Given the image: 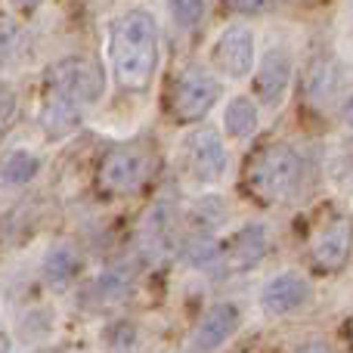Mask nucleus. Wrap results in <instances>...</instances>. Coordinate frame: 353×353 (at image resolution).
Here are the masks:
<instances>
[{
    "label": "nucleus",
    "instance_id": "f257e3e1",
    "mask_svg": "<svg viewBox=\"0 0 353 353\" xmlns=\"http://www.w3.org/2000/svg\"><path fill=\"white\" fill-rule=\"evenodd\" d=\"M109 56H112V74L128 93L149 90L155 72H159V22L149 10L134 6L121 12L112 22L109 37Z\"/></svg>",
    "mask_w": 353,
    "mask_h": 353
},
{
    "label": "nucleus",
    "instance_id": "f03ea898",
    "mask_svg": "<svg viewBox=\"0 0 353 353\" xmlns=\"http://www.w3.org/2000/svg\"><path fill=\"white\" fill-rule=\"evenodd\" d=\"M304 155L288 143L263 146L245 168V186L261 205H288L304 192Z\"/></svg>",
    "mask_w": 353,
    "mask_h": 353
},
{
    "label": "nucleus",
    "instance_id": "7ed1b4c3",
    "mask_svg": "<svg viewBox=\"0 0 353 353\" xmlns=\"http://www.w3.org/2000/svg\"><path fill=\"white\" fill-rule=\"evenodd\" d=\"M47 93H56V97L74 103L78 109H90L103 99L105 90V78L103 68L97 62L84 59V56H68V59H59L47 68Z\"/></svg>",
    "mask_w": 353,
    "mask_h": 353
},
{
    "label": "nucleus",
    "instance_id": "20e7f679",
    "mask_svg": "<svg viewBox=\"0 0 353 353\" xmlns=\"http://www.w3.org/2000/svg\"><path fill=\"white\" fill-rule=\"evenodd\" d=\"M149 174H152V152L143 143H121L103 155L97 176L105 192L130 195L146 186Z\"/></svg>",
    "mask_w": 353,
    "mask_h": 353
},
{
    "label": "nucleus",
    "instance_id": "39448f33",
    "mask_svg": "<svg viewBox=\"0 0 353 353\" xmlns=\"http://www.w3.org/2000/svg\"><path fill=\"white\" fill-rule=\"evenodd\" d=\"M183 165L201 186H217L230 171V152L217 128H195L183 137Z\"/></svg>",
    "mask_w": 353,
    "mask_h": 353
},
{
    "label": "nucleus",
    "instance_id": "423d86ee",
    "mask_svg": "<svg viewBox=\"0 0 353 353\" xmlns=\"http://www.w3.org/2000/svg\"><path fill=\"white\" fill-rule=\"evenodd\" d=\"M220 97V81L205 65H189L180 72L171 90V115L183 124L201 121Z\"/></svg>",
    "mask_w": 353,
    "mask_h": 353
},
{
    "label": "nucleus",
    "instance_id": "0eeeda50",
    "mask_svg": "<svg viewBox=\"0 0 353 353\" xmlns=\"http://www.w3.org/2000/svg\"><path fill=\"white\" fill-rule=\"evenodd\" d=\"M211 62L223 78L230 81H245L251 78L257 65V41H254V31L242 22H232L220 31L217 43L211 50Z\"/></svg>",
    "mask_w": 353,
    "mask_h": 353
},
{
    "label": "nucleus",
    "instance_id": "6e6552de",
    "mask_svg": "<svg viewBox=\"0 0 353 353\" xmlns=\"http://www.w3.org/2000/svg\"><path fill=\"white\" fill-rule=\"evenodd\" d=\"M353 254V220L347 214H335L332 220H325L310 239V263L319 273L332 276L341 273L350 263Z\"/></svg>",
    "mask_w": 353,
    "mask_h": 353
},
{
    "label": "nucleus",
    "instance_id": "1a4fd4ad",
    "mask_svg": "<svg viewBox=\"0 0 353 353\" xmlns=\"http://www.w3.org/2000/svg\"><path fill=\"white\" fill-rule=\"evenodd\" d=\"M242 329V307L232 301H217L199 316L192 335L186 341V353H217L236 338Z\"/></svg>",
    "mask_w": 353,
    "mask_h": 353
},
{
    "label": "nucleus",
    "instance_id": "9d476101",
    "mask_svg": "<svg viewBox=\"0 0 353 353\" xmlns=\"http://www.w3.org/2000/svg\"><path fill=\"white\" fill-rule=\"evenodd\" d=\"M313 298V285L307 282V276H301L298 270H282V273L270 276L261 285V294H257V304L267 316L282 319L292 316V313L304 310Z\"/></svg>",
    "mask_w": 353,
    "mask_h": 353
},
{
    "label": "nucleus",
    "instance_id": "9b49d317",
    "mask_svg": "<svg viewBox=\"0 0 353 353\" xmlns=\"http://www.w3.org/2000/svg\"><path fill=\"white\" fill-rule=\"evenodd\" d=\"M251 74H254V97L261 99V105L279 109L288 97V87H292L294 59L282 43H276V47H270L267 53L257 59Z\"/></svg>",
    "mask_w": 353,
    "mask_h": 353
},
{
    "label": "nucleus",
    "instance_id": "f8f14e48",
    "mask_svg": "<svg viewBox=\"0 0 353 353\" xmlns=\"http://www.w3.org/2000/svg\"><path fill=\"white\" fill-rule=\"evenodd\" d=\"M270 251V230L263 223H245L232 232L230 239L220 242V270H232V273H245V270L257 267Z\"/></svg>",
    "mask_w": 353,
    "mask_h": 353
},
{
    "label": "nucleus",
    "instance_id": "ddd939ff",
    "mask_svg": "<svg viewBox=\"0 0 353 353\" xmlns=\"http://www.w3.org/2000/svg\"><path fill=\"white\" fill-rule=\"evenodd\" d=\"M341 62L323 50V53H313L310 62H307L304 72V97L310 99V105L316 109H325L329 103H335L338 90H341Z\"/></svg>",
    "mask_w": 353,
    "mask_h": 353
},
{
    "label": "nucleus",
    "instance_id": "4468645a",
    "mask_svg": "<svg viewBox=\"0 0 353 353\" xmlns=\"http://www.w3.org/2000/svg\"><path fill=\"white\" fill-rule=\"evenodd\" d=\"M140 242H143V248H146L149 254H155V257L168 254L174 245H180V232H176V217H174L171 205L161 201V205H155L152 211L143 217Z\"/></svg>",
    "mask_w": 353,
    "mask_h": 353
},
{
    "label": "nucleus",
    "instance_id": "2eb2a0df",
    "mask_svg": "<svg viewBox=\"0 0 353 353\" xmlns=\"http://www.w3.org/2000/svg\"><path fill=\"white\" fill-rule=\"evenodd\" d=\"M81 118H84V109H78L74 103L56 97V93H47L41 103V112H37V124H41V130L50 140H59V137L72 134L81 124Z\"/></svg>",
    "mask_w": 353,
    "mask_h": 353
},
{
    "label": "nucleus",
    "instance_id": "dca6fc26",
    "mask_svg": "<svg viewBox=\"0 0 353 353\" xmlns=\"http://www.w3.org/2000/svg\"><path fill=\"white\" fill-rule=\"evenodd\" d=\"M261 128V109L251 97L245 93H236L230 97V103L223 105V130L232 137V140H248V137L257 134Z\"/></svg>",
    "mask_w": 353,
    "mask_h": 353
},
{
    "label": "nucleus",
    "instance_id": "f3484780",
    "mask_svg": "<svg viewBox=\"0 0 353 353\" xmlns=\"http://www.w3.org/2000/svg\"><path fill=\"white\" fill-rule=\"evenodd\" d=\"M78 270H81V254L72 242H56L43 254V279L53 288H65L78 276Z\"/></svg>",
    "mask_w": 353,
    "mask_h": 353
},
{
    "label": "nucleus",
    "instance_id": "a211bd4d",
    "mask_svg": "<svg viewBox=\"0 0 353 353\" xmlns=\"http://www.w3.org/2000/svg\"><path fill=\"white\" fill-rule=\"evenodd\" d=\"M180 254L192 270L214 273V270H220V239L189 232L186 239H180Z\"/></svg>",
    "mask_w": 353,
    "mask_h": 353
},
{
    "label": "nucleus",
    "instance_id": "6ab92c4d",
    "mask_svg": "<svg viewBox=\"0 0 353 353\" xmlns=\"http://www.w3.org/2000/svg\"><path fill=\"white\" fill-rule=\"evenodd\" d=\"M41 171V159L31 149L16 146L0 159V183L3 186H28Z\"/></svg>",
    "mask_w": 353,
    "mask_h": 353
},
{
    "label": "nucleus",
    "instance_id": "aec40b11",
    "mask_svg": "<svg viewBox=\"0 0 353 353\" xmlns=\"http://www.w3.org/2000/svg\"><path fill=\"white\" fill-rule=\"evenodd\" d=\"M134 279H137V270L130 267L128 261L112 263V267H105L103 273H99L93 292H97V298L105 301V304H118V301H124L130 294V288H134Z\"/></svg>",
    "mask_w": 353,
    "mask_h": 353
},
{
    "label": "nucleus",
    "instance_id": "412c9836",
    "mask_svg": "<svg viewBox=\"0 0 353 353\" xmlns=\"http://www.w3.org/2000/svg\"><path fill=\"white\" fill-rule=\"evenodd\" d=\"M171 19L176 28L183 31H192L201 25V19H205L208 12V0H171Z\"/></svg>",
    "mask_w": 353,
    "mask_h": 353
},
{
    "label": "nucleus",
    "instance_id": "4be33fe9",
    "mask_svg": "<svg viewBox=\"0 0 353 353\" xmlns=\"http://www.w3.org/2000/svg\"><path fill=\"white\" fill-rule=\"evenodd\" d=\"M109 350L112 353H134L137 350V332L130 325H115L112 329V338H109Z\"/></svg>",
    "mask_w": 353,
    "mask_h": 353
},
{
    "label": "nucleus",
    "instance_id": "5701e85b",
    "mask_svg": "<svg viewBox=\"0 0 353 353\" xmlns=\"http://www.w3.org/2000/svg\"><path fill=\"white\" fill-rule=\"evenodd\" d=\"M270 3H273V0H226V6H230L236 16H261Z\"/></svg>",
    "mask_w": 353,
    "mask_h": 353
},
{
    "label": "nucleus",
    "instance_id": "b1692460",
    "mask_svg": "<svg viewBox=\"0 0 353 353\" xmlns=\"http://www.w3.org/2000/svg\"><path fill=\"white\" fill-rule=\"evenodd\" d=\"M338 115H341L344 128H347V130H353V90H347V93H344L341 105H338Z\"/></svg>",
    "mask_w": 353,
    "mask_h": 353
},
{
    "label": "nucleus",
    "instance_id": "393cba45",
    "mask_svg": "<svg viewBox=\"0 0 353 353\" xmlns=\"http://www.w3.org/2000/svg\"><path fill=\"white\" fill-rule=\"evenodd\" d=\"M294 353H338L332 344H325V341H319V338H313V341H304Z\"/></svg>",
    "mask_w": 353,
    "mask_h": 353
},
{
    "label": "nucleus",
    "instance_id": "a878e982",
    "mask_svg": "<svg viewBox=\"0 0 353 353\" xmlns=\"http://www.w3.org/2000/svg\"><path fill=\"white\" fill-rule=\"evenodd\" d=\"M41 3H43V0H10V6L16 12H31V10H37Z\"/></svg>",
    "mask_w": 353,
    "mask_h": 353
},
{
    "label": "nucleus",
    "instance_id": "bb28decb",
    "mask_svg": "<svg viewBox=\"0 0 353 353\" xmlns=\"http://www.w3.org/2000/svg\"><path fill=\"white\" fill-rule=\"evenodd\" d=\"M344 332H347V344H350V350H353V313H350V319H347V329H344Z\"/></svg>",
    "mask_w": 353,
    "mask_h": 353
}]
</instances>
